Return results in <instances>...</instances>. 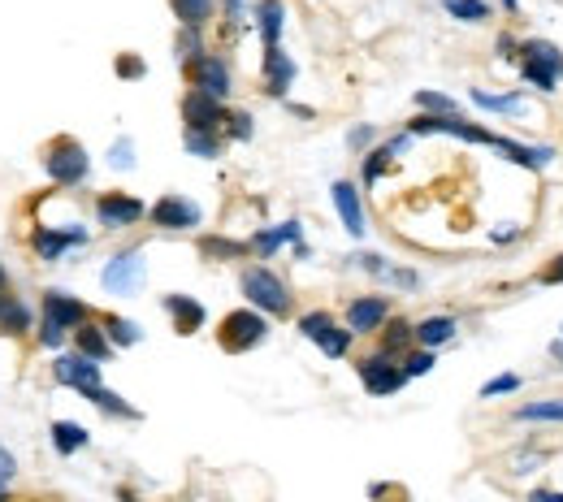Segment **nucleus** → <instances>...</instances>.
Masks as SVG:
<instances>
[{
    "mask_svg": "<svg viewBox=\"0 0 563 502\" xmlns=\"http://www.w3.org/2000/svg\"><path fill=\"white\" fill-rule=\"evenodd\" d=\"M239 295H243L247 308L265 312L269 321H286V316L295 312V290H291V282H286L278 269H269V264H243Z\"/></svg>",
    "mask_w": 563,
    "mask_h": 502,
    "instance_id": "1",
    "label": "nucleus"
},
{
    "mask_svg": "<svg viewBox=\"0 0 563 502\" xmlns=\"http://www.w3.org/2000/svg\"><path fill=\"white\" fill-rule=\"evenodd\" d=\"M516 70H520V83H525L529 91L555 96L559 83H563V48L555 44V39H542V35L520 39Z\"/></svg>",
    "mask_w": 563,
    "mask_h": 502,
    "instance_id": "2",
    "label": "nucleus"
},
{
    "mask_svg": "<svg viewBox=\"0 0 563 502\" xmlns=\"http://www.w3.org/2000/svg\"><path fill=\"white\" fill-rule=\"evenodd\" d=\"M39 165H44L52 187H61V191H74V187H83V182L91 178V152L74 135L48 139L44 152H39Z\"/></svg>",
    "mask_w": 563,
    "mask_h": 502,
    "instance_id": "3",
    "label": "nucleus"
},
{
    "mask_svg": "<svg viewBox=\"0 0 563 502\" xmlns=\"http://www.w3.org/2000/svg\"><path fill=\"white\" fill-rule=\"evenodd\" d=\"M26 247L39 264H61L70 251L91 247V230L83 221H35L31 234H26Z\"/></svg>",
    "mask_w": 563,
    "mask_h": 502,
    "instance_id": "4",
    "label": "nucleus"
},
{
    "mask_svg": "<svg viewBox=\"0 0 563 502\" xmlns=\"http://www.w3.org/2000/svg\"><path fill=\"white\" fill-rule=\"evenodd\" d=\"M269 338H273V321L265 312L247 308V303L217 321V347L226 355H252V351L265 347Z\"/></svg>",
    "mask_w": 563,
    "mask_h": 502,
    "instance_id": "5",
    "label": "nucleus"
},
{
    "mask_svg": "<svg viewBox=\"0 0 563 502\" xmlns=\"http://www.w3.org/2000/svg\"><path fill=\"white\" fill-rule=\"evenodd\" d=\"M295 329L299 338L312 342L325 360H351V347H356V334L338 321V316L330 308H308L295 316Z\"/></svg>",
    "mask_w": 563,
    "mask_h": 502,
    "instance_id": "6",
    "label": "nucleus"
},
{
    "mask_svg": "<svg viewBox=\"0 0 563 502\" xmlns=\"http://www.w3.org/2000/svg\"><path fill=\"white\" fill-rule=\"evenodd\" d=\"M143 282H148V247H143V243L117 247L113 256L100 264V286H104V295L130 299V295H139V290H143Z\"/></svg>",
    "mask_w": 563,
    "mask_h": 502,
    "instance_id": "7",
    "label": "nucleus"
},
{
    "mask_svg": "<svg viewBox=\"0 0 563 502\" xmlns=\"http://www.w3.org/2000/svg\"><path fill=\"white\" fill-rule=\"evenodd\" d=\"M148 226L161 234H191L204 226V208H200V200H191L182 191H165L148 204Z\"/></svg>",
    "mask_w": 563,
    "mask_h": 502,
    "instance_id": "8",
    "label": "nucleus"
},
{
    "mask_svg": "<svg viewBox=\"0 0 563 502\" xmlns=\"http://www.w3.org/2000/svg\"><path fill=\"white\" fill-rule=\"evenodd\" d=\"M91 213H96V226L109 230V234L148 226V204H143L139 195H130V191H100L96 204H91Z\"/></svg>",
    "mask_w": 563,
    "mask_h": 502,
    "instance_id": "9",
    "label": "nucleus"
},
{
    "mask_svg": "<svg viewBox=\"0 0 563 502\" xmlns=\"http://www.w3.org/2000/svg\"><path fill=\"white\" fill-rule=\"evenodd\" d=\"M356 377H360V386H364V394H369V399H395V394L408 386V377H403V364L395 360V355L377 351V347L356 360Z\"/></svg>",
    "mask_w": 563,
    "mask_h": 502,
    "instance_id": "10",
    "label": "nucleus"
},
{
    "mask_svg": "<svg viewBox=\"0 0 563 502\" xmlns=\"http://www.w3.org/2000/svg\"><path fill=\"white\" fill-rule=\"evenodd\" d=\"M39 321H52L57 329H65V334H74V329H83L87 321H96V308H91L83 295L48 286L44 295H39Z\"/></svg>",
    "mask_w": 563,
    "mask_h": 502,
    "instance_id": "11",
    "label": "nucleus"
},
{
    "mask_svg": "<svg viewBox=\"0 0 563 502\" xmlns=\"http://www.w3.org/2000/svg\"><path fill=\"white\" fill-rule=\"evenodd\" d=\"M390 316H395L390 295H351L347 308H343V325L356 338H373V334H382V325L390 321Z\"/></svg>",
    "mask_w": 563,
    "mask_h": 502,
    "instance_id": "12",
    "label": "nucleus"
},
{
    "mask_svg": "<svg viewBox=\"0 0 563 502\" xmlns=\"http://www.w3.org/2000/svg\"><path fill=\"white\" fill-rule=\"evenodd\" d=\"M52 381L65 390H74V394H87V390H96L104 386V364L96 360H87V355H78V351H61V355H52Z\"/></svg>",
    "mask_w": 563,
    "mask_h": 502,
    "instance_id": "13",
    "label": "nucleus"
},
{
    "mask_svg": "<svg viewBox=\"0 0 563 502\" xmlns=\"http://www.w3.org/2000/svg\"><path fill=\"white\" fill-rule=\"evenodd\" d=\"M178 113H182V130H204V135H221L230 104H221V100H213V96H204V91L187 87V96L178 100ZM221 139H226V135H221Z\"/></svg>",
    "mask_w": 563,
    "mask_h": 502,
    "instance_id": "14",
    "label": "nucleus"
},
{
    "mask_svg": "<svg viewBox=\"0 0 563 502\" xmlns=\"http://www.w3.org/2000/svg\"><path fill=\"white\" fill-rule=\"evenodd\" d=\"M408 152H412V135H408V130H399V135H386L373 152H364V156H360V187H364V191H373L377 182H382V178L390 174V169H395L399 156H408Z\"/></svg>",
    "mask_w": 563,
    "mask_h": 502,
    "instance_id": "15",
    "label": "nucleus"
},
{
    "mask_svg": "<svg viewBox=\"0 0 563 502\" xmlns=\"http://www.w3.org/2000/svg\"><path fill=\"white\" fill-rule=\"evenodd\" d=\"M330 204H334L338 221H343V230L360 243L364 234H369V208H364V191H360V182H351V178L330 182Z\"/></svg>",
    "mask_w": 563,
    "mask_h": 502,
    "instance_id": "16",
    "label": "nucleus"
},
{
    "mask_svg": "<svg viewBox=\"0 0 563 502\" xmlns=\"http://www.w3.org/2000/svg\"><path fill=\"white\" fill-rule=\"evenodd\" d=\"M299 78V61L286 52L282 44L278 48H265V57H260V91H265L269 100H291V87Z\"/></svg>",
    "mask_w": 563,
    "mask_h": 502,
    "instance_id": "17",
    "label": "nucleus"
},
{
    "mask_svg": "<svg viewBox=\"0 0 563 502\" xmlns=\"http://www.w3.org/2000/svg\"><path fill=\"white\" fill-rule=\"evenodd\" d=\"M187 83L195 91H204V96H213L221 104H230L234 96V70H230V61L221 57V52H208V57H200L187 70Z\"/></svg>",
    "mask_w": 563,
    "mask_h": 502,
    "instance_id": "18",
    "label": "nucleus"
},
{
    "mask_svg": "<svg viewBox=\"0 0 563 502\" xmlns=\"http://www.w3.org/2000/svg\"><path fill=\"white\" fill-rule=\"evenodd\" d=\"M490 148L499 152L503 161H512V165H520V169H529V174H542V169H551V165H555V156H559L555 143H520V139H507V135H494Z\"/></svg>",
    "mask_w": 563,
    "mask_h": 502,
    "instance_id": "19",
    "label": "nucleus"
},
{
    "mask_svg": "<svg viewBox=\"0 0 563 502\" xmlns=\"http://www.w3.org/2000/svg\"><path fill=\"white\" fill-rule=\"evenodd\" d=\"M161 312L169 316V325H174L178 338H195L208 325V308L195 295H182V290H169V295H161Z\"/></svg>",
    "mask_w": 563,
    "mask_h": 502,
    "instance_id": "20",
    "label": "nucleus"
},
{
    "mask_svg": "<svg viewBox=\"0 0 563 502\" xmlns=\"http://www.w3.org/2000/svg\"><path fill=\"white\" fill-rule=\"evenodd\" d=\"M295 243H304V221L299 217H286L278 226H260V230H252V239H247V247L256 251V260H273L282 247H295Z\"/></svg>",
    "mask_w": 563,
    "mask_h": 502,
    "instance_id": "21",
    "label": "nucleus"
},
{
    "mask_svg": "<svg viewBox=\"0 0 563 502\" xmlns=\"http://www.w3.org/2000/svg\"><path fill=\"white\" fill-rule=\"evenodd\" d=\"M455 338H460V316L455 312H429L416 321V347H425V351H442Z\"/></svg>",
    "mask_w": 563,
    "mask_h": 502,
    "instance_id": "22",
    "label": "nucleus"
},
{
    "mask_svg": "<svg viewBox=\"0 0 563 502\" xmlns=\"http://www.w3.org/2000/svg\"><path fill=\"white\" fill-rule=\"evenodd\" d=\"M468 100H473V109L494 113V117H529L525 87H512V91H481V87H473L468 91Z\"/></svg>",
    "mask_w": 563,
    "mask_h": 502,
    "instance_id": "23",
    "label": "nucleus"
},
{
    "mask_svg": "<svg viewBox=\"0 0 563 502\" xmlns=\"http://www.w3.org/2000/svg\"><path fill=\"white\" fill-rule=\"evenodd\" d=\"M286 18H291L286 0H256V5H252V26H256L260 44H265V48H278L282 35H286Z\"/></svg>",
    "mask_w": 563,
    "mask_h": 502,
    "instance_id": "24",
    "label": "nucleus"
},
{
    "mask_svg": "<svg viewBox=\"0 0 563 502\" xmlns=\"http://www.w3.org/2000/svg\"><path fill=\"white\" fill-rule=\"evenodd\" d=\"M70 351L87 355V360H96V364H109L117 355V347L109 342V334H104V325H100V316H96V321H87L83 329H74V334H70Z\"/></svg>",
    "mask_w": 563,
    "mask_h": 502,
    "instance_id": "25",
    "label": "nucleus"
},
{
    "mask_svg": "<svg viewBox=\"0 0 563 502\" xmlns=\"http://www.w3.org/2000/svg\"><path fill=\"white\" fill-rule=\"evenodd\" d=\"M48 442H52V451H57L61 459H74L78 451H87V446H91V429L78 425V420H52V425H48Z\"/></svg>",
    "mask_w": 563,
    "mask_h": 502,
    "instance_id": "26",
    "label": "nucleus"
},
{
    "mask_svg": "<svg viewBox=\"0 0 563 502\" xmlns=\"http://www.w3.org/2000/svg\"><path fill=\"white\" fill-rule=\"evenodd\" d=\"M416 347V321H408V316H390V321L382 325V334H377V351L395 355V360H403Z\"/></svg>",
    "mask_w": 563,
    "mask_h": 502,
    "instance_id": "27",
    "label": "nucleus"
},
{
    "mask_svg": "<svg viewBox=\"0 0 563 502\" xmlns=\"http://www.w3.org/2000/svg\"><path fill=\"white\" fill-rule=\"evenodd\" d=\"M83 399H87L91 407H96L100 416H109V420H130V425H139V420H143V412H139V407L130 403V399H122V394H117V390H109V386L87 390Z\"/></svg>",
    "mask_w": 563,
    "mask_h": 502,
    "instance_id": "28",
    "label": "nucleus"
},
{
    "mask_svg": "<svg viewBox=\"0 0 563 502\" xmlns=\"http://www.w3.org/2000/svg\"><path fill=\"white\" fill-rule=\"evenodd\" d=\"M516 425H563V394L555 399H529L512 412Z\"/></svg>",
    "mask_w": 563,
    "mask_h": 502,
    "instance_id": "29",
    "label": "nucleus"
},
{
    "mask_svg": "<svg viewBox=\"0 0 563 502\" xmlns=\"http://www.w3.org/2000/svg\"><path fill=\"white\" fill-rule=\"evenodd\" d=\"M35 325H39L35 308H31L26 299L13 295L9 308H5V316H0V334H5V338H26V334H35Z\"/></svg>",
    "mask_w": 563,
    "mask_h": 502,
    "instance_id": "30",
    "label": "nucleus"
},
{
    "mask_svg": "<svg viewBox=\"0 0 563 502\" xmlns=\"http://www.w3.org/2000/svg\"><path fill=\"white\" fill-rule=\"evenodd\" d=\"M178 26H195V31H208L217 18V0H169Z\"/></svg>",
    "mask_w": 563,
    "mask_h": 502,
    "instance_id": "31",
    "label": "nucleus"
},
{
    "mask_svg": "<svg viewBox=\"0 0 563 502\" xmlns=\"http://www.w3.org/2000/svg\"><path fill=\"white\" fill-rule=\"evenodd\" d=\"M100 325H104V334H109V342H113L117 351H130V347H139V342L148 338L139 321H130V316H117V312L100 316Z\"/></svg>",
    "mask_w": 563,
    "mask_h": 502,
    "instance_id": "32",
    "label": "nucleus"
},
{
    "mask_svg": "<svg viewBox=\"0 0 563 502\" xmlns=\"http://www.w3.org/2000/svg\"><path fill=\"white\" fill-rule=\"evenodd\" d=\"M200 57H208V39H204V31H195V26H178V35H174V61L182 65V74H187Z\"/></svg>",
    "mask_w": 563,
    "mask_h": 502,
    "instance_id": "33",
    "label": "nucleus"
},
{
    "mask_svg": "<svg viewBox=\"0 0 563 502\" xmlns=\"http://www.w3.org/2000/svg\"><path fill=\"white\" fill-rule=\"evenodd\" d=\"M247 251H252V247H247L243 239H230V234H204V239H200V256L204 260H217V264L243 260Z\"/></svg>",
    "mask_w": 563,
    "mask_h": 502,
    "instance_id": "34",
    "label": "nucleus"
},
{
    "mask_svg": "<svg viewBox=\"0 0 563 502\" xmlns=\"http://www.w3.org/2000/svg\"><path fill=\"white\" fill-rule=\"evenodd\" d=\"M182 148L195 161H221V152H226V139L221 135H204V130H182Z\"/></svg>",
    "mask_w": 563,
    "mask_h": 502,
    "instance_id": "35",
    "label": "nucleus"
},
{
    "mask_svg": "<svg viewBox=\"0 0 563 502\" xmlns=\"http://www.w3.org/2000/svg\"><path fill=\"white\" fill-rule=\"evenodd\" d=\"M442 9H447L455 22H464V26H486L494 18L490 0H442Z\"/></svg>",
    "mask_w": 563,
    "mask_h": 502,
    "instance_id": "36",
    "label": "nucleus"
},
{
    "mask_svg": "<svg viewBox=\"0 0 563 502\" xmlns=\"http://www.w3.org/2000/svg\"><path fill=\"white\" fill-rule=\"evenodd\" d=\"M416 113H429V117H451V113H460V104H455V96H447V91L421 87V91H416Z\"/></svg>",
    "mask_w": 563,
    "mask_h": 502,
    "instance_id": "37",
    "label": "nucleus"
},
{
    "mask_svg": "<svg viewBox=\"0 0 563 502\" xmlns=\"http://www.w3.org/2000/svg\"><path fill=\"white\" fill-rule=\"evenodd\" d=\"M221 135H226V143H252L256 139V117L247 109H230L226 113V126H221Z\"/></svg>",
    "mask_w": 563,
    "mask_h": 502,
    "instance_id": "38",
    "label": "nucleus"
},
{
    "mask_svg": "<svg viewBox=\"0 0 563 502\" xmlns=\"http://www.w3.org/2000/svg\"><path fill=\"white\" fill-rule=\"evenodd\" d=\"M135 165H139L135 139H130V135H117V139L109 143V169H113V174H130Z\"/></svg>",
    "mask_w": 563,
    "mask_h": 502,
    "instance_id": "39",
    "label": "nucleus"
},
{
    "mask_svg": "<svg viewBox=\"0 0 563 502\" xmlns=\"http://www.w3.org/2000/svg\"><path fill=\"white\" fill-rule=\"evenodd\" d=\"M403 377L408 381H421V377H429L438 368V351H425V347H412L408 355H403Z\"/></svg>",
    "mask_w": 563,
    "mask_h": 502,
    "instance_id": "40",
    "label": "nucleus"
},
{
    "mask_svg": "<svg viewBox=\"0 0 563 502\" xmlns=\"http://www.w3.org/2000/svg\"><path fill=\"white\" fill-rule=\"evenodd\" d=\"M347 264H351V269H360V273H369L373 282H382V277L390 273V264H395V260L382 256V251H351Z\"/></svg>",
    "mask_w": 563,
    "mask_h": 502,
    "instance_id": "41",
    "label": "nucleus"
},
{
    "mask_svg": "<svg viewBox=\"0 0 563 502\" xmlns=\"http://www.w3.org/2000/svg\"><path fill=\"white\" fill-rule=\"evenodd\" d=\"M347 152H356V156H364V152H373L377 148V143H382V130H377L373 122H356V126H351L347 130Z\"/></svg>",
    "mask_w": 563,
    "mask_h": 502,
    "instance_id": "42",
    "label": "nucleus"
},
{
    "mask_svg": "<svg viewBox=\"0 0 563 502\" xmlns=\"http://www.w3.org/2000/svg\"><path fill=\"white\" fill-rule=\"evenodd\" d=\"M113 74L122 78V83H143V78H148V61H143L139 52H117V57H113Z\"/></svg>",
    "mask_w": 563,
    "mask_h": 502,
    "instance_id": "43",
    "label": "nucleus"
},
{
    "mask_svg": "<svg viewBox=\"0 0 563 502\" xmlns=\"http://www.w3.org/2000/svg\"><path fill=\"white\" fill-rule=\"evenodd\" d=\"M35 342H39V347H44L48 355L70 351V334H65V329H57L52 321H39V325H35Z\"/></svg>",
    "mask_w": 563,
    "mask_h": 502,
    "instance_id": "44",
    "label": "nucleus"
},
{
    "mask_svg": "<svg viewBox=\"0 0 563 502\" xmlns=\"http://www.w3.org/2000/svg\"><path fill=\"white\" fill-rule=\"evenodd\" d=\"M252 5L256 0H217V9H221V18H226L230 31H239V26L252 22Z\"/></svg>",
    "mask_w": 563,
    "mask_h": 502,
    "instance_id": "45",
    "label": "nucleus"
},
{
    "mask_svg": "<svg viewBox=\"0 0 563 502\" xmlns=\"http://www.w3.org/2000/svg\"><path fill=\"white\" fill-rule=\"evenodd\" d=\"M525 381H520V373H499V377H490L486 386H481V399H507V394H516Z\"/></svg>",
    "mask_w": 563,
    "mask_h": 502,
    "instance_id": "46",
    "label": "nucleus"
},
{
    "mask_svg": "<svg viewBox=\"0 0 563 502\" xmlns=\"http://www.w3.org/2000/svg\"><path fill=\"white\" fill-rule=\"evenodd\" d=\"M538 468H546V455L533 451V446H525L520 455L507 459V472H512V477H529V472H538Z\"/></svg>",
    "mask_w": 563,
    "mask_h": 502,
    "instance_id": "47",
    "label": "nucleus"
},
{
    "mask_svg": "<svg viewBox=\"0 0 563 502\" xmlns=\"http://www.w3.org/2000/svg\"><path fill=\"white\" fill-rule=\"evenodd\" d=\"M382 286H395V290H421V273L408 269V264H390V273L382 277Z\"/></svg>",
    "mask_w": 563,
    "mask_h": 502,
    "instance_id": "48",
    "label": "nucleus"
},
{
    "mask_svg": "<svg viewBox=\"0 0 563 502\" xmlns=\"http://www.w3.org/2000/svg\"><path fill=\"white\" fill-rule=\"evenodd\" d=\"M520 239H525V226H520V221H499V226L490 230V243L494 247H512Z\"/></svg>",
    "mask_w": 563,
    "mask_h": 502,
    "instance_id": "49",
    "label": "nucleus"
},
{
    "mask_svg": "<svg viewBox=\"0 0 563 502\" xmlns=\"http://www.w3.org/2000/svg\"><path fill=\"white\" fill-rule=\"evenodd\" d=\"M494 57H499V61H516L520 57V35H512V31L494 35Z\"/></svg>",
    "mask_w": 563,
    "mask_h": 502,
    "instance_id": "50",
    "label": "nucleus"
},
{
    "mask_svg": "<svg viewBox=\"0 0 563 502\" xmlns=\"http://www.w3.org/2000/svg\"><path fill=\"white\" fill-rule=\"evenodd\" d=\"M13 481H18V455L0 442V485H13Z\"/></svg>",
    "mask_w": 563,
    "mask_h": 502,
    "instance_id": "51",
    "label": "nucleus"
},
{
    "mask_svg": "<svg viewBox=\"0 0 563 502\" xmlns=\"http://www.w3.org/2000/svg\"><path fill=\"white\" fill-rule=\"evenodd\" d=\"M538 282H542V286H563V251H559V256L538 273Z\"/></svg>",
    "mask_w": 563,
    "mask_h": 502,
    "instance_id": "52",
    "label": "nucleus"
},
{
    "mask_svg": "<svg viewBox=\"0 0 563 502\" xmlns=\"http://www.w3.org/2000/svg\"><path fill=\"white\" fill-rule=\"evenodd\" d=\"M282 109L291 113V117H299V122H317V109H312V104H299V100H282Z\"/></svg>",
    "mask_w": 563,
    "mask_h": 502,
    "instance_id": "53",
    "label": "nucleus"
},
{
    "mask_svg": "<svg viewBox=\"0 0 563 502\" xmlns=\"http://www.w3.org/2000/svg\"><path fill=\"white\" fill-rule=\"evenodd\" d=\"M529 502H563V490H551V485H538V490H529Z\"/></svg>",
    "mask_w": 563,
    "mask_h": 502,
    "instance_id": "54",
    "label": "nucleus"
},
{
    "mask_svg": "<svg viewBox=\"0 0 563 502\" xmlns=\"http://www.w3.org/2000/svg\"><path fill=\"white\" fill-rule=\"evenodd\" d=\"M390 494H395V485H390V481H369V502H382Z\"/></svg>",
    "mask_w": 563,
    "mask_h": 502,
    "instance_id": "55",
    "label": "nucleus"
},
{
    "mask_svg": "<svg viewBox=\"0 0 563 502\" xmlns=\"http://www.w3.org/2000/svg\"><path fill=\"white\" fill-rule=\"evenodd\" d=\"M551 360H555V364L563 368V325H559V334L551 338Z\"/></svg>",
    "mask_w": 563,
    "mask_h": 502,
    "instance_id": "56",
    "label": "nucleus"
},
{
    "mask_svg": "<svg viewBox=\"0 0 563 502\" xmlns=\"http://www.w3.org/2000/svg\"><path fill=\"white\" fill-rule=\"evenodd\" d=\"M499 9L507 13V18H520V0H499Z\"/></svg>",
    "mask_w": 563,
    "mask_h": 502,
    "instance_id": "57",
    "label": "nucleus"
},
{
    "mask_svg": "<svg viewBox=\"0 0 563 502\" xmlns=\"http://www.w3.org/2000/svg\"><path fill=\"white\" fill-rule=\"evenodd\" d=\"M291 251H295V260H312V247L308 243H295Z\"/></svg>",
    "mask_w": 563,
    "mask_h": 502,
    "instance_id": "58",
    "label": "nucleus"
},
{
    "mask_svg": "<svg viewBox=\"0 0 563 502\" xmlns=\"http://www.w3.org/2000/svg\"><path fill=\"white\" fill-rule=\"evenodd\" d=\"M9 299H13V290H0V316H5V308H9Z\"/></svg>",
    "mask_w": 563,
    "mask_h": 502,
    "instance_id": "59",
    "label": "nucleus"
},
{
    "mask_svg": "<svg viewBox=\"0 0 563 502\" xmlns=\"http://www.w3.org/2000/svg\"><path fill=\"white\" fill-rule=\"evenodd\" d=\"M0 290H9V269H5V260H0Z\"/></svg>",
    "mask_w": 563,
    "mask_h": 502,
    "instance_id": "60",
    "label": "nucleus"
},
{
    "mask_svg": "<svg viewBox=\"0 0 563 502\" xmlns=\"http://www.w3.org/2000/svg\"><path fill=\"white\" fill-rule=\"evenodd\" d=\"M0 502H13V485H0Z\"/></svg>",
    "mask_w": 563,
    "mask_h": 502,
    "instance_id": "61",
    "label": "nucleus"
},
{
    "mask_svg": "<svg viewBox=\"0 0 563 502\" xmlns=\"http://www.w3.org/2000/svg\"><path fill=\"white\" fill-rule=\"evenodd\" d=\"M117 498H122V502H139V498H130V494H126V490H122V494H117Z\"/></svg>",
    "mask_w": 563,
    "mask_h": 502,
    "instance_id": "62",
    "label": "nucleus"
}]
</instances>
